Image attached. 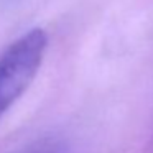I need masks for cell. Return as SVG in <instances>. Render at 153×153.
Segmentation results:
<instances>
[{
	"mask_svg": "<svg viewBox=\"0 0 153 153\" xmlns=\"http://www.w3.org/2000/svg\"><path fill=\"white\" fill-rule=\"evenodd\" d=\"M46 46V33L35 28L22 35L0 54V117L20 99L35 79Z\"/></svg>",
	"mask_w": 153,
	"mask_h": 153,
	"instance_id": "6da1fadb",
	"label": "cell"
},
{
	"mask_svg": "<svg viewBox=\"0 0 153 153\" xmlns=\"http://www.w3.org/2000/svg\"><path fill=\"white\" fill-rule=\"evenodd\" d=\"M15 153H66V148L58 140L45 138V140H38V142L31 143V145L25 146V148L18 150Z\"/></svg>",
	"mask_w": 153,
	"mask_h": 153,
	"instance_id": "7a4b0ae2",
	"label": "cell"
}]
</instances>
